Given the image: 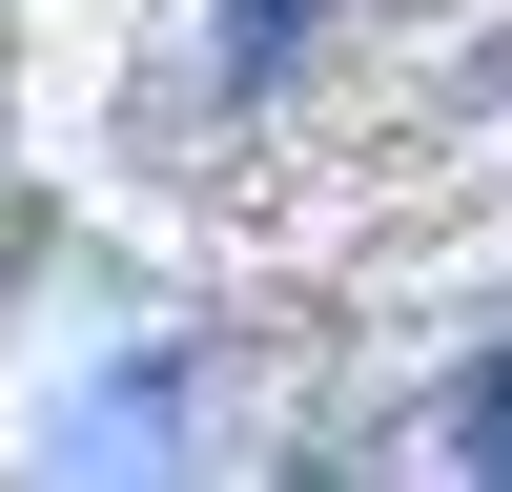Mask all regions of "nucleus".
<instances>
[{
    "mask_svg": "<svg viewBox=\"0 0 512 492\" xmlns=\"http://www.w3.org/2000/svg\"><path fill=\"white\" fill-rule=\"evenodd\" d=\"M451 451H472V472H512V349H492V390L451 410Z\"/></svg>",
    "mask_w": 512,
    "mask_h": 492,
    "instance_id": "obj_3",
    "label": "nucleus"
},
{
    "mask_svg": "<svg viewBox=\"0 0 512 492\" xmlns=\"http://www.w3.org/2000/svg\"><path fill=\"white\" fill-rule=\"evenodd\" d=\"M103 451H185V390H164V349H123V390L62 410V472H103Z\"/></svg>",
    "mask_w": 512,
    "mask_h": 492,
    "instance_id": "obj_1",
    "label": "nucleus"
},
{
    "mask_svg": "<svg viewBox=\"0 0 512 492\" xmlns=\"http://www.w3.org/2000/svg\"><path fill=\"white\" fill-rule=\"evenodd\" d=\"M308 21H328V0H226V41H205V82H267V62H287Z\"/></svg>",
    "mask_w": 512,
    "mask_h": 492,
    "instance_id": "obj_2",
    "label": "nucleus"
}]
</instances>
